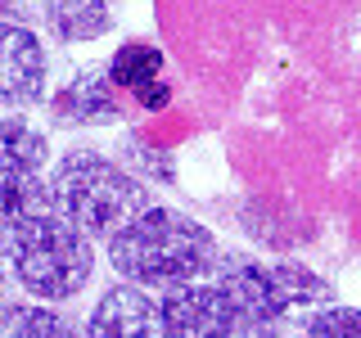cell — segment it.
<instances>
[{"label":"cell","instance_id":"cell-1","mask_svg":"<svg viewBox=\"0 0 361 338\" xmlns=\"http://www.w3.org/2000/svg\"><path fill=\"white\" fill-rule=\"evenodd\" d=\"M221 262V248L208 225L176 208H145L127 230L109 239V266L118 280L140 289H176L208 280Z\"/></svg>","mask_w":361,"mask_h":338},{"label":"cell","instance_id":"cell-2","mask_svg":"<svg viewBox=\"0 0 361 338\" xmlns=\"http://www.w3.org/2000/svg\"><path fill=\"white\" fill-rule=\"evenodd\" d=\"M50 199H54V212L63 221H73L90 244L95 239L109 244L145 208H154L149 185L140 176H131L122 163H113L104 154H90V149H73L54 167Z\"/></svg>","mask_w":361,"mask_h":338},{"label":"cell","instance_id":"cell-3","mask_svg":"<svg viewBox=\"0 0 361 338\" xmlns=\"http://www.w3.org/2000/svg\"><path fill=\"white\" fill-rule=\"evenodd\" d=\"M5 266L37 302H68L95 275V248L50 208L5 234Z\"/></svg>","mask_w":361,"mask_h":338},{"label":"cell","instance_id":"cell-4","mask_svg":"<svg viewBox=\"0 0 361 338\" xmlns=\"http://www.w3.org/2000/svg\"><path fill=\"white\" fill-rule=\"evenodd\" d=\"M158 315H163V338H280V325L240 315L212 280L163 289Z\"/></svg>","mask_w":361,"mask_h":338},{"label":"cell","instance_id":"cell-5","mask_svg":"<svg viewBox=\"0 0 361 338\" xmlns=\"http://www.w3.org/2000/svg\"><path fill=\"white\" fill-rule=\"evenodd\" d=\"M45 77H50V59H45L41 37L27 23L0 18V104L5 108L41 104Z\"/></svg>","mask_w":361,"mask_h":338},{"label":"cell","instance_id":"cell-6","mask_svg":"<svg viewBox=\"0 0 361 338\" xmlns=\"http://www.w3.org/2000/svg\"><path fill=\"white\" fill-rule=\"evenodd\" d=\"M127 90L113 86L109 68H82L77 77H68L63 90H54L50 99V118L59 127H118L127 122Z\"/></svg>","mask_w":361,"mask_h":338},{"label":"cell","instance_id":"cell-7","mask_svg":"<svg viewBox=\"0 0 361 338\" xmlns=\"http://www.w3.org/2000/svg\"><path fill=\"white\" fill-rule=\"evenodd\" d=\"M86 338H163L158 302L140 284H113L99 293V302L86 315Z\"/></svg>","mask_w":361,"mask_h":338},{"label":"cell","instance_id":"cell-8","mask_svg":"<svg viewBox=\"0 0 361 338\" xmlns=\"http://www.w3.org/2000/svg\"><path fill=\"white\" fill-rule=\"evenodd\" d=\"M54 199H50V180L32 176V172H14V167L0 163V234H9L14 225L50 212Z\"/></svg>","mask_w":361,"mask_h":338},{"label":"cell","instance_id":"cell-9","mask_svg":"<svg viewBox=\"0 0 361 338\" xmlns=\"http://www.w3.org/2000/svg\"><path fill=\"white\" fill-rule=\"evenodd\" d=\"M267 266H271V284H276V298H280L285 315L316 311V307H330L334 302L330 280L316 275L312 266H302V262H267Z\"/></svg>","mask_w":361,"mask_h":338},{"label":"cell","instance_id":"cell-10","mask_svg":"<svg viewBox=\"0 0 361 338\" xmlns=\"http://www.w3.org/2000/svg\"><path fill=\"white\" fill-rule=\"evenodd\" d=\"M45 23L50 32L68 45L99 41L113 27V14L104 0H45Z\"/></svg>","mask_w":361,"mask_h":338},{"label":"cell","instance_id":"cell-11","mask_svg":"<svg viewBox=\"0 0 361 338\" xmlns=\"http://www.w3.org/2000/svg\"><path fill=\"white\" fill-rule=\"evenodd\" d=\"M0 338H86L50 302H0Z\"/></svg>","mask_w":361,"mask_h":338},{"label":"cell","instance_id":"cell-12","mask_svg":"<svg viewBox=\"0 0 361 338\" xmlns=\"http://www.w3.org/2000/svg\"><path fill=\"white\" fill-rule=\"evenodd\" d=\"M45 158H50V144H45V131H37L23 113L0 122V163L14 167V172H45Z\"/></svg>","mask_w":361,"mask_h":338},{"label":"cell","instance_id":"cell-13","mask_svg":"<svg viewBox=\"0 0 361 338\" xmlns=\"http://www.w3.org/2000/svg\"><path fill=\"white\" fill-rule=\"evenodd\" d=\"M104 68H109L113 86H122L127 95H135L140 86H149V82H158V77H163L167 59H163V50H158V45H149V41H122Z\"/></svg>","mask_w":361,"mask_h":338},{"label":"cell","instance_id":"cell-14","mask_svg":"<svg viewBox=\"0 0 361 338\" xmlns=\"http://www.w3.org/2000/svg\"><path fill=\"white\" fill-rule=\"evenodd\" d=\"M122 158H127V172L131 176L154 180V185H176V158H172V149H154L149 140L131 135L127 149H122Z\"/></svg>","mask_w":361,"mask_h":338},{"label":"cell","instance_id":"cell-15","mask_svg":"<svg viewBox=\"0 0 361 338\" xmlns=\"http://www.w3.org/2000/svg\"><path fill=\"white\" fill-rule=\"evenodd\" d=\"M302 338H361V307H316L302 311Z\"/></svg>","mask_w":361,"mask_h":338},{"label":"cell","instance_id":"cell-16","mask_svg":"<svg viewBox=\"0 0 361 338\" xmlns=\"http://www.w3.org/2000/svg\"><path fill=\"white\" fill-rule=\"evenodd\" d=\"M131 104L135 108H145V113H163L167 104H172V86L163 82V77H158V82H149V86H140L131 95Z\"/></svg>","mask_w":361,"mask_h":338},{"label":"cell","instance_id":"cell-17","mask_svg":"<svg viewBox=\"0 0 361 338\" xmlns=\"http://www.w3.org/2000/svg\"><path fill=\"white\" fill-rule=\"evenodd\" d=\"M37 9L45 14V0H0V18H14V23H27Z\"/></svg>","mask_w":361,"mask_h":338}]
</instances>
